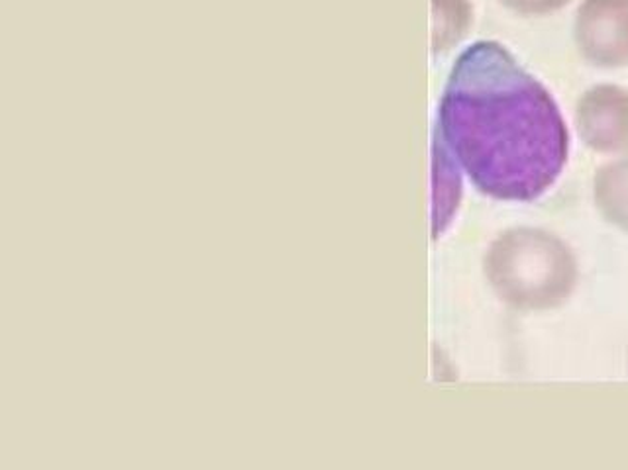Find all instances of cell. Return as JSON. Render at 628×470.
Segmentation results:
<instances>
[{
	"label": "cell",
	"instance_id": "obj_1",
	"mask_svg": "<svg viewBox=\"0 0 628 470\" xmlns=\"http://www.w3.org/2000/svg\"><path fill=\"white\" fill-rule=\"evenodd\" d=\"M569 136L558 104L497 41L459 55L442 98L436 149L483 195L532 202L558 181Z\"/></svg>",
	"mask_w": 628,
	"mask_h": 470
},
{
	"label": "cell",
	"instance_id": "obj_2",
	"mask_svg": "<svg viewBox=\"0 0 628 470\" xmlns=\"http://www.w3.org/2000/svg\"><path fill=\"white\" fill-rule=\"evenodd\" d=\"M485 274L491 288L510 308L544 312L568 302L578 283V264L556 235L519 227L491 244Z\"/></svg>",
	"mask_w": 628,
	"mask_h": 470
},
{
	"label": "cell",
	"instance_id": "obj_3",
	"mask_svg": "<svg viewBox=\"0 0 628 470\" xmlns=\"http://www.w3.org/2000/svg\"><path fill=\"white\" fill-rule=\"evenodd\" d=\"M574 38L591 65H628V0H583L576 14Z\"/></svg>",
	"mask_w": 628,
	"mask_h": 470
},
{
	"label": "cell",
	"instance_id": "obj_4",
	"mask_svg": "<svg viewBox=\"0 0 628 470\" xmlns=\"http://www.w3.org/2000/svg\"><path fill=\"white\" fill-rule=\"evenodd\" d=\"M578 134L599 153H618L628 147V90L617 85H598L579 98L576 110Z\"/></svg>",
	"mask_w": 628,
	"mask_h": 470
},
{
	"label": "cell",
	"instance_id": "obj_5",
	"mask_svg": "<svg viewBox=\"0 0 628 470\" xmlns=\"http://www.w3.org/2000/svg\"><path fill=\"white\" fill-rule=\"evenodd\" d=\"M595 205L611 224L628 232V156L599 169Z\"/></svg>",
	"mask_w": 628,
	"mask_h": 470
},
{
	"label": "cell",
	"instance_id": "obj_6",
	"mask_svg": "<svg viewBox=\"0 0 628 470\" xmlns=\"http://www.w3.org/2000/svg\"><path fill=\"white\" fill-rule=\"evenodd\" d=\"M436 46L450 48L466 36L471 24L468 0H436Z\"/></svg>",
	"mask_w": 628,
	"mask_h": 470
},
{
	"label": "cell",
	"instance_id": "obj_7",
	"mask_svg": "<svg viewBox=\"0 0 628 470\" xmlns=\"http://www.w3.org/2000/svg\"><path fill=\"white\" fill-rule=\"evenodd\" d=\"M498 2L520 16H549L552 12L568 7L571 0H498Z\"/></svg>",
	"mask_w": 628,
	"mask_h": 470
}]
</instances>
